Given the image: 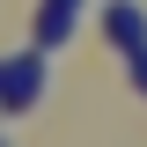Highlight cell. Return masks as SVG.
I'll use <instances>...</instances> for the list:
<instances>
[{
    "label": "cell",
    "instance_id": "1",
    "mask_svg": "<svg viewBox=\"0 0 147 147\" xmlns=\"http://www.w3.org/2000/svg\"><path fill=\"white\" fill-rule=\"evenodd\" d=\"M37 96H44V52H22V59H7V66H0V103H37Z\"/></svg>",
    "mask_w": 147,
    "mask_h": 147
},
{
    "label": "cell",
    "instance_id": "3",
    "mask_svg": "<svg viewBox=\"0 0 147 147\" xmlns=\"http://www.w3.org/2000/svg\"><path fill=\"white\" fill-rule=\"evenodd\" d=\"M110 37H118V44H125V52H147V15L140 7H132V0H110Z\"/></svg>",
    "mask_w": 147,
    "mask_h": 147
},
{
    "label": "cell",
    "instance_id": "2",
    "mask_svg": "<svg viewBox=\"0 0 147 147\" xmlns=\"http://www.w3.org/2000/svg\"><path fill=\"white\" fill-rule=\"evenodd\" d=\"M74 22H81V0H44L37 7V52H52V44H66Z\"/></svg>",
    "mask_w": 147,
    "mask_h": 147
},
{
    "label": "cell",
    "instance_id": "4",
    "mask_svg": "<svg viewBox=\"0 0 147 147\" xmlns=\"http://www.w3.org/2000/svg\"><path fill=\"white\" fill-rule=\"evenodd\" d=\"M132 81H140V96H147V52H132Z\"/></svg>",
    "mask_w": 147,
    "mask_h": 147
}]
</instances>
